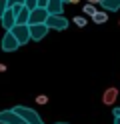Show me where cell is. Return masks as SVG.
I'll use <instances>...</instances> for the list:
<instances>
[{"mask_svg": "<svg viewBox=\"0 0 120 124\" xmlns=\"http://www.w3.org/2000/svg\"><path fill=\"white\" fill-rule=\"evenodd\" d=\"M14 110L22 116L24 124H44V120L40 118V114L36 110H32V108H28V106H14Z\"/></svg>", "mask_w": 120, "mask_h": 124, "instance_id": "6da1fadb", "label": "cell"}, {"mask_svg": "<svg viewBox=\"0 0 120 124\" xmlns=\"http://www.w3.org/2000/svg\"><path fill=\"white\" fill-rule=\"evenodd\" d=\"M10 32L16 36V40H18L20 44H26L28 40H32V36H30V24H14L10 28Z\"/></svg>", "mask_w": 120, "mask_h": 124, "instance_id": "7a4b0ae2", "label": "cell"}, {"mask_svg": "<svg viewBox=\"0 0 120 124\" xmlns=\"http://www.w3.org/2000/svg\"><path fill=\"white\" fill-rule=\"evenodd\" d=\"M0 124H24V120L12 108V110H2L0 112Z\"/></svg>", "mask_w": 120, "mask_h": 124, "instance_id": "3957f363", "label": "cell"}, {"mask_svg": "<svg viewBox=\"0 0 120 124\" xmlns=\"http://www.w3.org/2000/svg\"><path fill=\"white\" fill-rule=\"evenodd\" d=\"M46 24L48 28H52V30H66L68 28V20L62 16V14H50L46 20Z\"/></svg>", "mask_w": 120, "mask_h": 124, "instance_id": "277c9868", "label": "cell"}, {"mask_svg": "<svg viewBox=\"0 0 120 124\" xmlns=\"http://www.w3.org/2000/svg\"><path fill=\"white\" fill-rule=\"evenodd\" d=\"M50 16V12L48 8H42V6H38V8L30 10V24H44Z\"/></svg>", "mask_w": 120, "mask_h": 124, "instance_id": "5b68a950", "label": "cell"}, {"mask_svg": "<svg viewBox=\"0 0 120 124\" xmlns=\"http://www.w3.org/2000/svg\"><path fill=\"white\" fill-rule=\"evenodd\" d=\"M18 46H20V42L16 40V36L10 30H6V34L2 38V50L4 52H14V50H18Z\"/></svg>", "mask_w": 120, "mask_h": 124, "instance_id": "8992f818", "label": "cell"}, {"mask_svg": "<svg viewBox=\"0 0 120 124\" xmlns=\"http://www.w3.org/2000/svg\"><path fill=\"white\" fill-rule=\"evenodd\" d=\"M48 24L44 22V24H30V36H32V40H42V38L48 34Z\"/></svg>", "mask_w": 120, "mask_h": 124, "instance_id": "52a82bcc", "label": "cell"}, {"mask_svg": "<svg viewBox=\"0 0 120 124\" xmlns=\"http://www.w3.org/2000/svg\"><path fill=\"white\" fill-rule=\"evenodd\" d=\"M0 20H2V26H4V30H10V28L16 24V12L10 8V6H8V10L2 14V18H0Z\"/></svg>", "mask_w": 120, "mask_h": 124, "instance_id": "ba28073f", "label": "cell"}, {"mask_svg": "<svg viewBox=\"0 0 120 124\" xmlns=\"http://www.w3.org/2000/svg\"><path fill=\"white\" fill-rule=\"evenodd\" d=\"M116 98H118V88H108L106 92H104V96H102V102L108 104V106H112V104L116 102Z\"/></svg>", "mask_w": 120, "mask_h": 124, "instance_id": "9c48e42d", "label": "cell"}, {"mask_svg": "<svg viewBox=\"0 0 120 124\" xmlns=\"http://www.w3.org/2000/svg\"><path fill=\"white\" fill-rule=\"evenodd\" d=\"M46 8H48L50 14H62V10H64V0H50Z\"/></svg>", "mask_w": 120, "mask_h": 124, "instance_id": "30bf717a", "label": "cell"}, {"mask_svg": "<svg viewBox=\"0 0 120 124\" xmlns=\"http://www.w3.org/2000/svg\"><path fill=\"white\" fill-rule=\"evenodd\" d=\"M16 24H30V10L26 8V6L18 12V16H16Z\"/></svg>", "mask_w": 120, "mask_h": 124, "instance_id": "8fae6325", "label": "cell"}, {"mask_svg": "<svg viewBox=\"0 0 120 124\" xmlns=\"http://www.w3.org/2000/svg\"><path fill=\"white\" fill-rule=\"evenodd\" d=\"M100 4H102L104 10H114V12L120 10V0H102Z\"/></svg>", "mask_w": 120, "mask_h": 124, "instance_id": "7c38bea8", "label": "cell"}, {"mask_svg": "<svg viewBox=\"0 0 120 124\" xmlns=\"http://www.w3.org/2000/svg\"><path fill=\"white\" fill-rule=\"evenodd\" d=\"M92 20L96 22V24H104V22L108 20V14H106V12H102V10H98V12L92 16Z\"/></svg>", "mask_w": 120, "mask_h": 124, "instance_id": "4fadbf2b", "label": "cell"}, {"mask_svg": "<svg viewBox=\"0 0 120 124\" xmlns=\"http://www.w3.org/2000/svg\"><path fill=\"white\" fill-rule=\"evenodd\" d=\"M82 10H84V14H86V16H90V18L94 16V14H96V12H98V10H96V8H94V4H90V2H88V4L84 6V8H82Z\"/></svg>", "mask_w": 120, "mask_h": 124, "instance_id": "5bb4252c", "label": "cell"}, {"mask_svg": "<svg viewBox=\"0 0 120 124\" xmlns=\"http://www.w3.org/2000/svg\"><path fill=\"white\" fill-rule=\"evenodd\" d=\"M24 6H26L28 10H34V8H38V0H26Z\"/></svg>", "mask_w": 120, "mask_h": 124, "instance_id": "9a60e30c", "label": "cell"}, {"mask_svg": "<svg viewBox=\"0 0 120 124\" xmlns=\"http://www.w3.org/2000/svg\"><path fill=\"white\" fill-rule=\"evenodd\" d=\"M72 22H74L76 26H80V28H82V26H86V18H84V16H76Z\"/></svg>", "mask_w": 120, "mask_h": 124, "instance_id": "2e32d148", "label": "cell"}, {"mask_svg": "<svg viewBox=\"0 0 120 124\" xmlns=\"http://www.w3.org/2000/svg\"><path fill=\"white\" fill-rule=\"evenodd\" d=\"M8 10V0H0V18H2V14Z\"/></svg>", "mask_w": 120, "mask_h": 124, "instance_id": "e0dca14e", "label": "cell"}, {"mask_svg": "<svg viewBox=\"0 0 120 124\" xmlns=\"http://www.w3.org/2000/svg\"><path fill=\"white\" fill-rule=\"evenodd\" d=\"M26 0H8V6H16V4H24Z\"/></svg>", "mask_w": 120, "mask_h": 124, "instance_id": "ac0fdd59", "label": "cell"}, {"mask_svg": "<svg viewBox=\"0 0 120 124\" xmlns=\"http://www.w3.org/2000/svg\"><path fill=\"white\" fill-rule=\"evenodd\" d=\"M48 2H50V0H38V6H42V8H46V6H48Z\"/></svg>", "mask_w": 120, "mask_h": 124, "instance_id": "d6986e66", "label": "cell"}, {"mask_svg": "<svg viewBox=\"0 0 120 124\" xmlns=\"http://www.w3.org/2000/svg\"><path fill=\"white\" fill-rule=\"evenodd\" d=\"M114 116H120V106H118V108H114Z\"/></svg>", "mask_w": 120, "mask_h": 124, "instance_id": "ffe728a7", "label": "cell"}, {"mask_svg": "<svg viewBox=\"0 0 120 124\" xmlns=\"http://www.w3.org/2000/svg\"><path fill=\"white\" fill-rule=\"evenodd\" d=\"M114 124H120V116H114Z\"/></svg>", "mask_w": 120, "mask_h": 124, "instance_id": "44dd1931", "label": "cell"}, {"mask_svg": "<svg viewBox=\"0 0 120 124\" xmlns=\"http://www.w3.org/2000/svg\"><path fill=\"white\" fill-rule=\"evenodd\" d=\"M90 4H96V2H102V0H88Z\"/></svg>", "mask_w": 120, "mask_h": 124, "instance_id": "7402d4cb", "label": "cell"}, {"mask_svg": "<svg viewBox=\"0 0 120 124\" xmlns=\"http://www.w3.org/2000/svg\"><path fill=\"white\" fill-rule=\"evenodd\" d=\"M66 2H70V4H76V2H78V0H66Z\"/></svg>", "mask_w": 120, "mask_h": 124, "instance_id": "603a6c76", "label": "cell"}, {"mask_svg": "<svg viewBox=\"0 0 120 124\" xmlns=\"http://www.w3.org/2000/svg\"><path fill=\"white\" fill-rule=\"evenodd\" d=\"M58 124H66V122H58Z\"/></svg>", "mask_w": 120, "mask_h": 124, "instance_id": "cb8c5ba5", "label": "cell"}]
</instances>
